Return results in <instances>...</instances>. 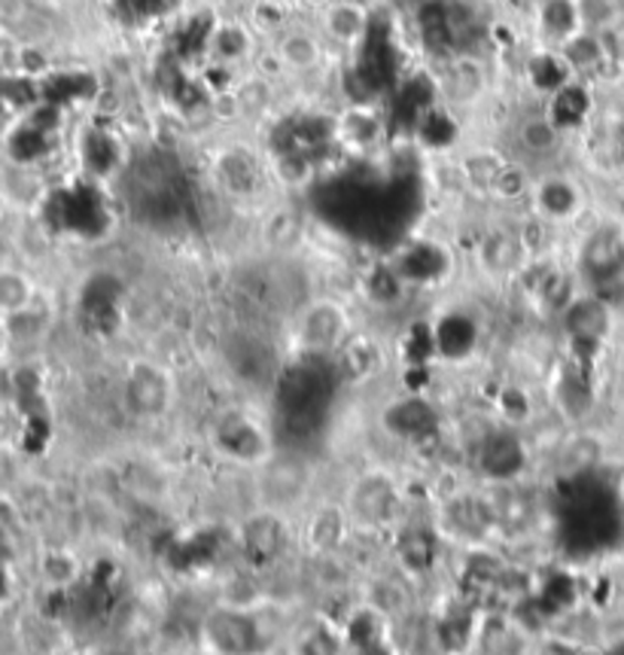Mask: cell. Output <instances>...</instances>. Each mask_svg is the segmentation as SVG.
<instances>
[{
  "instance_id": "obj_27",
  "label": "cell",
  "mask_w": 624,
  "mask_h": 655,
  "mask_svg": "<svg viewBox=\"0 0 624 655\" xmlns=\"http://www.w3.org/2000/svg\"><path fill=\"white\" fill-rule=\"evenodd\" d=\"M308 3H311V7H318V10H326L332 0H308Z\"/></svg>"
},
{
  "instance_id": "obj_12",
  "label": "cell",
  "mask_w": 624,
  "mask_h": 655,
  "mask_svg": "<svg viewBox=\"0 0 624 655\" xmlns=\"http://www.w3.org/2000/svg\"><path fill=\"white\" fill-rule=\"evenodd\" d=\"M320 31L344 50L356 46L368 31L366 0H332L326 10H320Z\"/></svg>"
},
{
  "instance_id": "obj_16",
  "label": "cell",
  "mask_w": 624,
  "mask_h": 655,
  "mask_svg": "<svg viewBox=\"0 0 624 655\" xmlns=\"http://www.w3.org/2000/svg\"><path fill=\"white\" fill-rule=\"evenodd\" d=\"M524 257V238L514 236V232H506V229H497V232H490V236L481 241V266H485L490 274H514L521 269Z\"/></svg>"
},
{
  "instance_id": "obj_15",
  "label": "cell",
  "mask_w": 624,
  "mask_h": 655,
  "mask_svg": "<svg viewBox=\"0 0 624 655\" xmlns=\"http://www.w3.org/2000/svg\"><path fill=\"white\" fill-rule=\"evenodd\" d=\"M347 524H351V516L347 509L339 507H320L311 512L305 528L308 549L314 555H326V552H335L342 545L344 533H347Z\"/></svg>"
},
{
  "instance_id": "obj_22",
  "label": "cell",
  "mask_w": 624,
  "mask_h": 655,
  "mask_svg": "<svg viewBox=\"0 0 624 655\" xmlns=\"http://www.w3.org/2000/svg\"><path fill=\"white\" fill-rule=\"evenodd\" d=\"M530 193H533V177L527 174L524 165L506 159L500 174L490 184V196L502 198V201H518V198H530Z\"/></svg>"
},
{
  "instance_id": "obj_26",
  "label": "cell",
  "mask_w": 624,
  "mask_h": 655,
  "mask_svg": "<svg viewBox=\"0 0 624 655\" xmlns=\"http://www.w3.org/2000/svg\"><path fill=\"white\" fill-rule=\"evenodd\" d=\"M342 643L332 637L326 628H314L302 643V655H339Z\"/></svg>"
},
{
  "instance_id": "obj_18",
  "label": "cell",
  "mask_w": 624,
  "mask_h": 655,
  "mask_svg": "<svg viewBox=\"0 0 624 655\" xmlns=\"http://www.w3.org/2000/svg\"><path fill=\"white\" fill-rule=\"evenodd\" d=\"M253 52V34L245 22H220L210 34V55L226 67H235L250 59Z\"/></svg>"
},
{
  "instance_id": "obj_28",
  "label": "cell",
  "mask_w": 624,
  "mask_h": 655,
  "mask_svg": "<svg viewBox=\"0 0 624 655\" xmlns=\"http://www.w3.org/2000/svg\"><path fill=\"white\" fill-rule=\"evenodd\" d=\"M3 214H7V196L0 193V217H3Z\"/></svg>"
},
{
  "instance_id": "obj_14",
  "label": "cell",
  "mask_w": 624,
  "mask_h": 655,
  "mask_svg": "<svg viewBox=\"0 0 624 655\" xmlns=\"http://www.w3.org/2000/svg\"><path fill=\"white\" fill-rule=\"evenodd\" d=\"M566 330L582 345H600L610 333V309L600 299H575L566 305Z\"/></svg>"
},
{
  "instance_id": "obj_10",
  "label": "cell",
  "mask_w": 624,
  "mask_h": 655,
  "mask_svg": "<svg viewBox=\"0 0 624 655\" xmlns=\"http://www.w3.org/2000/svg\"><path fill=\"white\" fill-rule=\"evenodd\" d=\"M217 446L226 458L245 460V464H262L271 458V436L262 430L257 420L250 418H229L222 420L217 430Z\"/></svg>"
},
{
  "instance_id": "obj_3",
  "label": "cell",
  "mask_w": 624,
  "mask_h": 655,
  "mask_svg": "<svg viewBox=\"0 0 624 655\" xmlns=\"http://www.w3.org/2000/svg\"><path fill=\"white\" fill-rule=\"evenodd\" d=\"M396 507H399V491L391 482V476H384V472L360 476L347 497L351 521L366 524V528H384L393 519Z\"/></svg>"
},
{
  "instance_id": "obj_4",
  "label": "cell",
  "mask_w": 624,
  "mask_h": 655,
  "mask_svg": "<svg viewBox=\"0 0 624 655\" xmlns=\"http://www.w3.org/2000/svg\"><path fill=\"white\" fill-rule=\"evenodd\" d=\"M530 205L537 210L539 220L545 223H570L585 208V193L566 174H545L533 180Z\"/></svg>"
},
{
  "instance_id": "obj_25",
  "label": "cell",
  "mask_w": 624,
  "mask_h": 655,
  "mask_svg": "<svg viewBox=\"0 0 624 655\" xmlns=\"http://www.w3.org/2000/svg\"><path fill=\"white\" fill-rule=\"evenodd\" d=\"M502 165H506V159L497 156V153H472V156H466V159L460 162L466 180L481 186V189H488V193H490V184H493V177L500 174Z\"/></svg>"
},
{
  "instance_id": "obj_24",
  "label": "cell",
  "mask_w": 624,
  "mask_h": 655,
  "mask_svg": "<svg viewBox=\"0 0 624 655\" xmlns=\"http://www.w3.org/2000/svg\"><path fill=\"white\" fill-rule=\"evenodd\" d=\"M622 253H624L622 238L615 236V232H597V236L591 238V245H587L585 260L594 272L610 274L612 269H618V266H622Z\"/></svg>"
},
{
  "instance_id": "obj_19",
  "label": "cell",
  "mask_w": 624,
  "mask_h": 655,
  "mask_svg": "<svg viewBox=\"0 0 624 655\" xmlns=\"http://www.w3.org/2000/svg\"><path fill=\"white\" fill-rule=\"evenodd\" d=\"M399 552V561L405 568L415 570V573H424L436 564V555H439V537L427 528H412V531L403 533V540L396 545Z\"/></svg>"
},
{
  "instance_id": "obj_11",
  "label": "cell",
  "mask_w": 624,
  "mask_h": 655,
  "mask_svg": "<svg viewBox=\"0 0 624 655\" xmlns=\"http://www.w3.org/2000/svg\"><path fill=\"white\" fill-rule=\"evenodd\" d=\"M488 92V67L476 55H454L445 67V98L454 111L476 107Z\"/></svg>"
},
{
  "instance_id": "obj_21",
  "label": "cell",
  "mask_w": 624,
  "mask_h": 655,
  "mask_svg": "<svg viewBox=\"0 0 624 655\" xmlns=\"http://www.w3.org/2000/svg\"><path fill=\"white\" fill-rule=\"evenodd\" d=\"M34 305V284L19 269H0V318H13Z\"/></svg>"
},
{
  "instance_id": "obj_13",
  "label": "cell",
  "mask_w": 624,
  "mask_h": 655,
  "mask_svg": "<svg viewBox=\"0 0 624 655\" xmlns=\"http://www.w3.org/2000/svg\"><path fill=\"white\" fill-rule=\"evenodd\" d=\"M274 59L290 74H308V71H314L323 62V43L311 31L287 28L281 40H278V46H274Z\"/></svg>"
},
{
  "instance_id": "obj_5",
  "label": "cell",
  "mask_w": 624,
  "mask_h": 655,
  "mask_svg": "<svg viewBox=\"0 0 624 655\" xmlns=\"http://www.w3.org/2000/svg\"><path fill=\"white\" fill-rule=\"evenodd\" d=\"M205 634L220 655H257L262 649V628L241 610H214L205 622Z\"/></svg>"
},
{
  "instance_id": "obj_2",
  "label": "cell",
  "mask_w": 624,
  "mask_h": 655,
  "mask_svg": "<svg viewBox=\"0 0 624 655\" xmlns=\"http://www.w3.org/2000/svg\"><path fill=\"white\" fill-rule=\"evenodd\" d=\"M125 408L137 418H159L171 408V375L156 363H135L123 387Z\"/></svg>"
},
{
  "instance_id": "obj_20",
  "label": "cell",
  "mask_w": 624,
  "mask_h": 655,
  "mask_svg": "<svg viewBox=\"0 0 624 655\" xmlns=\"http://www.w3.org/2000/svg\"><path fill=\"white\" fill-rule=\"evenodd\" d=\"M563 132L558 125L551 123L549 116L542 113V116H530L524 119V125L518 128V144L524 149L527 156H533V159H542V156H551L558 144H561Z\"/></svg>"
},
{
  "instance_id": "obj_8",
  "label": "cell",
  "mask_w": 624,
  "mask_h": 655,
  "mask_svg": "<svg viewBox=\"0 0 624 655\" xmlns=\"http://www.w3.org/2000/svg\"><path fill=\"white\" fill-rule=\"evenodd\" d=\"M384 137V111L372 101H356L347 104L335 116V141L351 153H368L375 149Z\"/></svg>"
},
{
  "instance_id": "obj_1",
  "label": "cell",
  "mask_w": 624,
  "mask_h": 655,
  "mask_svg": "<svg viewBox=\"0 0 624 655\" xmlns=\"http://www.w3.org/2000/svg\"><path fill=\"white\" fill-rule=\"evenodd\" d=\"M347 314L339 302L318 299L299 318V347L305 357H332L347 342Z\"/></svg>"
},
{
  "instance_id": "obj_23",
  "label": "cell",
  "mask_w": 624,
  "mask_h": 655,
  "mask_svg": "<svg viewBox=\"0 0 624 655\" xmlns=\"http://www.w3.org/2000/svg\"><path fill=\"white\" fill-rule=\"evenodd\" d=\"M575 22L585 31L606 34L618 19V0H573Z\"/></svg>"
},
{
  "instance_id": "obj_9",
  "label": "cell",
  "mask_w": 624,
  "mask_h": 655,
  "mask_svg": "<svg viewBox=\"0 0 624 655\" xmlns=\"http://www.w3.org/2000/svg\"><path fill=\"white\" fill-rule=\"evenodd\" d=\"M381 424L396 439L420 443V439H429L436 433L439 415H436V408L429 406L424 396H403V399H396V403L384 408Z\"/></svg>"
},
{
  "instance_id": "obj_7",
  "label": "cell",
  "mask_w": 624,
  "mask_h": 655,
  "mask_svg": "<svg viewBox=\"0 0 624 655\" xmlns=\"http://www.w3.org/2000/svg\"><path fill=\"white\" fill-rule=\"evenodd\" d=\"M290 549V528L274 509H262L241 524V552L250 564H274Z\"/></svg>"
},
{
  "instance_id": "obj_17",
  "label": "cell",
  "mask_w": 624,
  "mask_h": 655,
  "mask_svg": "<svg viewBox=\"0 0 624 655\" xmlns=\"http://www.w3.org/2000/svg\"><path fill=\"white\" fill-rule=\"evenodd\" d=\"M558 52H561L566 67L573 71V76L594 71V67H600L603 59H606L603 34H597V31H585V28H579L570 38H563L561 43H558Z\"/></svg>"
},
{
  "instance_id": "obj_6",
  "label": "cell",
  "mask_w": 624,
  "mask_h": 655,
  "mask_svg": "<svg viewBox=\"0 0 624 655\" xmlns=\"http://www.w3.org/2000/svg\"><path fill=\"white\" fill-rule=\"evenodd\" d=\"M527 467V448L521 436L506 427L493 430L478 446V472L490 482H512Z\"/></svg>"
}]
</instances>
